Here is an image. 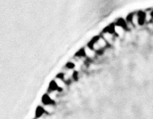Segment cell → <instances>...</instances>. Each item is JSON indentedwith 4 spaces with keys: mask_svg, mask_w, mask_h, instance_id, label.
I'll list each match as a JSON object with an SVG mask.
<instances>
[{
    "mask_svg": "<svg viewBox=\"0 0 153 119\" xmlns=\"http://www.w3.org/2000/svg\"><path fill=\"white\" fill-rule=\"evenodd\" d=\"M127 20H129L133 25H134V28H137L139 26L141 25V22H140V18L139 12H134V13H131L129 16L127 17Z\"/></svg>",
    "mask_w": 153,
    "mask_h": 119,
    "instance_id": "obj_4",
    "label": "cell"
},
{
    "mask_svg": "<svg viewBox=\"0 0 153 119\" xmlns=\"http://www.w3.org/2000/svg\"><path fill=\"white\" fill-rule=\"evenodd\" d=\"M112 29L116 37L119 39L125 37L127 30L125 27V20L119 19L115 23L112 24Z\"/></svg>",
    "mask_w": 153,
    "mask_h": 119,
    "instance_id": "obj_1",
    "label": "cell"
},
{
    "mask_svg": "<svg viewBox=\"0 0 153 119\" xmlns=\"http://www.w3.org/2000/svg\"><path fill=\"white\" fill-rule=\"evenodd\" d=\"M100 35L105 39L109 46L114 45L116 41V39H117L113 31L112 25H110L106 27L105 29H103V31L101 33Z\"/></svg>",
    "mask_w": 153,
    "mask_h": 119,
    "instance_id": "obj_2",
    "label": "cell"
},
{
    "mask_svg": "<svg viewBox=\"0 0 153 119\" xmlns=\"http://www.w3.org/2000/svg\"><path fill=\"white\" fill-rule=\"evenodd\" d=\"M46 113V112L45 111L43 106H38L37 109L36 110V118H39L42 117V116L45 115Z\"/></svg>",
    "mask_w": 153,
    "mask_h": 119,
    "instance_id": "obj_9",
    "label": "cell"
},
{
    "mask_svg": "<svg viewBox=\"0 0 153 119\" xmlns=\"http://www.w3.org/2000/svg\"><path fill=\"white\" fill-rule=\"evenodd\" d=\"M54 91H59L60 93L62 92V91L59 89V87H57V85L54 80V81H52L49 84V86H48V93L54 92Z\"/></svg>",
    "mask_w": 153,
    "mask_h": 119,
    "instance_id": "obj_7",
    "label": "cell"
},
{
    "mask_svg": "<svg viewBox=\"0 0 153 119\" xmlns=\"http://www.w3.org/2000/svg\"><path fill=\"white\" fill-rule=\"evenodd\" d=\"M82 52H83L84 56L88 61H93L96 59L98 56V53L96 51H95L92 48L90 47L89 45H87L85 47L82 49Z\"/></svg>",
    "mask_w": 153,
    "mask_h": 119,
    "instance_id": "obj_3",
    "label": "cell"
},
{
    "mask_svg": "<svg viewBox=\"0 0 153 119\" xmlns=\"http://www.w3.org/2000/svg\"><path fill=\"white\" fill-rule=\"evenodd\" d=\"M42 103H43L44 105H54V103H55V102L53 101V100L51 99V97H49V95H48V93L44 94L43 97H42Z\"/></svg>",
    "mask_w": 153,
    "mask_h": 119,
    "instance_id": "obj_6",
    "label": "cell"
},
{
    "mask_svg": "<svg viewBox=\"0 0 153 119\" xmlns=\"http://www.w3.org/2000/svg\"><path fill=\"white\" fill-rule=\"evenodd\" d=\"M43 108L46 113L48 115H50L54 111V105H44Z\"/></svg>",
    "mask_w": 153,
    "mask_h": 119,
    "instance_id": "obj_8",
    "label": "cell"
},
{
    "mask_svg": "<svg viewBox=\"0 0 153 119\" xmlns=\"http://www.w3.org/2000/svg\"><path fill=\"white\" fill-rule=\"evenodd\" d=\"M94 39H95V40H96L97 45H98V46L100 48V49H101V51H102V52H103L104 51H105L109 47V45H108V43L106 42L105 39H104L101 35L97 36V37H94Z\"/></svg>",
    "mask_w": 153,
    "mask_h": 119,
    "instance_id": "obj_5",
    "label": "cell"
}]
</instances>
